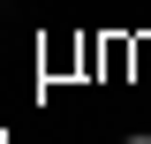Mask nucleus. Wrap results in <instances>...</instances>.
<instances>
[{"instance_id":"f257e3e1","label":"nucleus","mask_w":151,"mask_h":144,"mask_svg":"<svg viewBox=\"0 0 151 144\" xmlns=\"http://www.w3.org/2000/svg\"><path fill=\"white\" fill-rule=\"evenodd\" d=\"M129 68H136V84H151V38H129Z\"/></svg>"},{"instance_id":"f03ea898","label":"nucleus","mask_w":151,"mask_h":144,"mask_svg":"<svg viewBox=\"0 0 151 144\" xmlns=\"http://www.w3.org/2000/svg\"><path fill=\"white\" fill-rule=\"evenodd\" d=\"M129 144H151V137H129Z\"/></svg>"}]
</instances>
